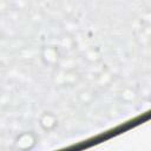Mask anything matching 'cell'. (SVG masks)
<instances>
[{"label":"cell","mask_w":151,"mask_h":151,"mask_svg":"<svg viewBox=\"0 0 151 151\" xmlns=\"http://www.w3.org/2000/svg\"><path fill=\"white\" fill-rule=\"evenodd\" d=\"M35 143H37V138L33 133L24 132L15 138L14 146L19 151H27V150H31L35 145Z\"/></svg>","instance_id":"1"},{"label":"cell","mask_w":151,"mask_h":151,"mask_svg":"<svg viewBox=\"0 0 151 151\" xmlns=\"http://www.w3.org/2000/svg\"><path fill=\"white\" fill-rule=\"evenodd\" d=\"M57 123H58V120H57L55 116H53L50 112L44 113L41 116V118H40V125H41V127L44 130H52V129H54L57 126Z\"/></svg>","instance_id":"2"},{"label":"cell","mask_w":151,"mask_h":151,"mask_svg":"<svg viewBox=\"0 0 151 151\" xmlns=\"http://www.w3.org/2000/svg\"><path fill=\"white\" fill-rule=\"evenodd\" d=\"M42 59L46 64L53 65L58 61V51L54 47H46L42 52Z\"/></svg>","instance_id":"3"}]
</instances>
